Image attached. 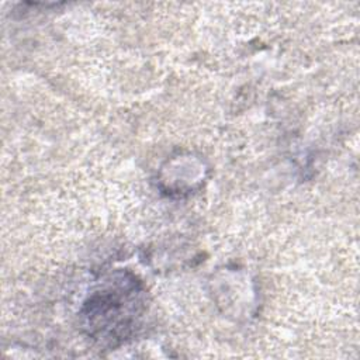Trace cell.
<instances>
[{
	"label": "cell",
	"instance_id": "1",
	"mask_svg": "<svg viewBox=\"0 0 360 360\" xmlns=\"http://www.w3.org/2000/svg\"><path fill=\"white\" fill-rule=\"evenodd\" d=\"M145 304L134 277H121L96 291L84 305L89 333L101 342L127 339L136 326Z\"/></svg>",
	"mask_w": 360,
	"mask_h": 360
}]
</instances>
